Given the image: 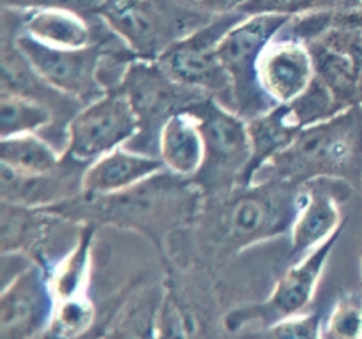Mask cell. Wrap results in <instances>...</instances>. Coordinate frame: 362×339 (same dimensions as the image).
<instances>
[{"label": "cell", "instance_id": "cell-1", "mask_svg": "<svg viewBox=\"0 0 362 339\" xmlns=\"http://www.w3.org/2000/svg\"><path fill=\"white\" fill-rule=\"evenodd\" d=\"M202 205L204 194L193 180L163 170L120 193H80L46 208L74 225H112L144 233L165 254L168 233L197 222Z\"/></svg>", "mask_w": 362, "mask_h": 339}, {"label": "cell", "instance_id": "cell-2", "mask_svg": "<svg viewBox=\"0 0 362 339\" xmlns=\"http://www.w3.org/2000/svg\"><path fill=\"white\" fill-rule=\"evenodd\" d=\"M304 184L262 179L221 196L204 198L197 222L202 251L214 260H226L255 244L290 233Z\"/></svg>", "mask_w": 362, "mask_h": 339}, {"label": "cell", "instance_id": "cell-3", "mask_svg": "<svg viewBox=\"0 0 362 339\" xmlns=\"http://www.w3.org/2000/svg\"><path fill=\"white\" fill-rule=\"evenodd\" d=\"M279 179L306 184L338 179L362 187V105L325 122L304 127L292 145L257 173L255 180Z\"/></svg>", "mask_w": 362, "mask_h": 339}, {"label": "cell", "instance_id": "cell-4", "mask_svg": "<svg viewBox=\"0 0 362 339\" xmlns=\"http://www.w3.org/2000/svg\"><path fill=\"white\" fill-rule=\"evenodd\" d=\"M191 112L205 141L204 166L193 179L204 198L221 196L244 186L251 162L246 119L212 95Z\"/></svg>", "mask_w": 362, "mask_h": 339}, {"label": "cell", "instance_id": "cell-5", "mask_svg": "<svg viewBox=\"0 0 362 339\" xmlns=\"http://www.w3.org/2000/svg\"><path fill=\"white\" fill-rule=\"evenodd\" d=\"M119 88L127 95L140 120V133L126 147L151 155H158L159 133L170 117L189 112L211 97L204 90L173 80L156 60L140 56L127 66Z\"/></svg>", "mask_w": 362, "mask_h": 339}, {"label": "cell", "instance_id": "cell-6", "mask_svg": "<svg viewBox=\"0 0 362 339\" xmlns=\"http://www.w3.org/2000/svg\"><path fill=\"white\" fill-rule=\"evenodd\" d=\"M290 20L292 16L283 14H246L219 41V60L232 80L233 112L243 119H253L274 108L258 81V60Z\"/></svg>", "mask_w": 362, "mask_h": 339}, {"label": "cell", "instance_id": "cell-7", "mask_svg": "<svg viewBox=\"0 0 362 339\" xmlns=\"http://www.w3.org/2000/svg\"><path fill=\"white\" fill-rule=\"evenodd\" d=\"M343 230L345 226H341L317 249L292 261V265L276 281L267 299L262 302L243 304V306L230 309L223 320L226 332L239 334L251 325H258L262 328L276 323V321L306 313L308 307L313 302L325 265H327Z\"/></svg>", "mask_w": 362, "mask_h": 339}, {"label": "cell", "instance_id": "cell-8", "mask_svg": "<svg viewBox=\"0 0 362 339\" xmlns=\"http://www.w3.org/2000/svg\"><path fill=\"white\" fill-rule=\"evenodd\" d=\"M246 14L240 11L212 16L207 23L173 42L156 62L179 83L204 90L233 109V87L218 55L223 35Z\"/></svg>", "mask_w": 362, "mask_h": 339}, {"label": "cell", "instance_id": "cell-9", "mask_svg": "<svg viewBox=\"0 0 362 339\" xmlns=\"http://www.w3.org/2000/svg\"><path fill=\"white\" fill-rule=\"evenodd\" d=\"M112 37H99L90 46L74 49L46 46L23 32H16L13 41L46 83L85 106L108 92L101 74L106 55L113 48Z\"/></svg>", "mask_w": 362, "mask_h": 339}, {"label": "cell", "instance_id": "cell-10", "mask_svg": "<svg viewBox=\"0 0 362 339\" xmlns=\"http://www.w3.org/2000/svg\"><path fill=\"white\" fill-rule=\"evenodd\" d=\"M140 133V120L127 95L119 87L85 105L66 127L64 154L81 162L98 161L126 147Z\"/></svg>", "mask_w": 362, "mask_h": 339}, {"label": "cell", "instance_id": "cell-11", "mask_svg": "<svg viewBox=\"0 0 362 339\" xmlns=\"http://www.w3.org/2000/svg\"><path fill=\"white\" fill-rule=\"evenodd\" d=\"M98 16L140 59L158 60L175 41L191 34L189 16L170 13L154 0H106Z\"/></svg>", "mask_w": 362, "mask_h": 339}, {"label": "cell", "instance_id": "cell-12", "mask_svg": "<svg viewBox=\"0 0 362 339\" xmlns=\"http://www.w3.org/2000/svg\"><path fill=\"white\" fill-rule=\"evenodd\" d=\"M48 268L28 263L4 282L0 295V339H34L48 331L55 311Z\"/></svg>", "mask_w": 362, "mask_h": 339}, {"label": "cell", "instance_id": "cell-13", "mask_svg": "<svg viewBox=\"0 0 362 339\" xmlns=\"http://www.w3.org/2000/svg\"><path fill=\"white\" fill-rule=\"evenodd\" d=\"M352 193L354 187L338 179H317L304 184L303 201L290 228V258L293 261L317 249L345 226L339 205Z\"/></svg>", "mask_w": 362, "mask_h": 339}, {"label": "cell", "instance_id": "cell-14", "mask_svg": "<svg viewBox=\"0 0 362 339\" xmlns=\"http://www.w3.org/2000/svg\"><path fill=\"white\" fill-rule=\"evenodd\" d=\"M88 165L64 154L55 170L45 173H21L0 166V200L32 208L64 203L83 191V175Z\"/></svg>", "mask_w": 362, "mask_h": 339}, {"label": "cell", "instance_id": "cell-15", "mask_svg": "<svg viewBox=\"0 0 362 339\" xmlns=\"http://www.w3.org/2000/svg\"><path fill=\"white\" fill-rule=\"evenodd\" d=\"M315 78L310 46L292 35L281 34L269 42L258 60V81L274 106L299 97Z\"/></svg>", "mask_w": 362, "mask_h": 339}, {"label": "cell", "instance_id": "cell-16", "mask_svg": "<svg viewBox=\"0 0 362 339\" xmlns=\"http://www.w3.org/2000/svg\"><path fill=\"white\" fill-rule=\"evenodd\" d=\"M71 221L48 208H32L2 201L0 207V244L2 254H25L35 263L52 267L48 254L53 235Z\"/></svg>", "mask_w": 362, "mask_h": 339}, {"label": "cell", "instance_id": "cell-17", "mask_svg": "<svg viewBox=\"0 0 362 339\" xmlns=\"http://www.w3.org/2000/svg\"><path fill=\"white\" fill-rule=\"evenodd\" d=\"M165 165L158 155L141 154L129 147H119L90 162L83 175L85 194H113L144 182L163 172Z\"/></svg>", "mask_w": 362, "mask_h": 339}, {"label": "cell", "instance_id": "cell-18", "mask_svg": "<svg viewBox=\"0 0 362 339\" xmlns=\"http://www.w3.org/2000/svg\"><path fill=\"white\" fill-rule=\"evenodd\" d=\"M158 155L173 175L193 180L204 166L205 141L200 124L193 112H180L170 117L161 127Z\"/></svg>", "mask_w": 362, "mask_h": 339}, {"label": "cell", "instance_id": "cell-19", "mask_svg": "<svg viewBox=\"0 0 362 339\" xmlns=\"http://www.w3.org/2000/svg\"><path fill=\"white\" fill-rule=\"evenodd\" d=\"M20 32L53 48H85L98 41L85 16L60 9L27 11L21 18Z\"/></svg>", "mask_w": 362, "mask_h": 339}, {"label": "cell", "instance_id": "cell-20", "mask_svg": "<svg viewBox=\"0 0 362 339\" xmlns=\"http://www.w3.org/2000/svg\"><path fill=\"white\" fill-rule=\"evenodd\" d=\"M163 290L165 286H140L131 292L99 332L101 339H156Z\"/></svg>", "mask_w": 362, "mask_h": 339}, {"label": "cell", "instance_id": "cell-21", "mask_svg": "<svg viewBox=\"0 0 362 339\" xmlns=\"http://www.w3.org/2000/svg\"><path fill=\"white\" fill-rule=\"evenodd\" d=\"M246 124L251 141V162L244 186L253 182L257 173L276 155L285 152L303 131L290 122L285 105L247 119Z\"/></svg>", "mask_w": 362, "mask_h": 339}, {"label": "cell", "instance_id": "cell-22", "mask_svg": "<svg viewBox=\"0 0 362 339\" xmlns=\"http://www.w3.org/2000/svg\"><path fill=\"white\" fill-rule=\"evenodd\" d=\"M95 230V225H81L73 246L48 268L49 286L57 302L88 293Z\"/></svg>", "mask_w": 362, "mask_h": 339}, {"label": "cell", "instance_id": "cell-23", "mask_svg": "<svg viewBox=\"0 0 362 339\" xmlns=\"http://www.w3.org/2000/svg\"><path fill=\"white\" fill-rule=\"evenodd\" d=\"M315 76L334 94L345 109L362 105V67L322 42H308Z\"/></svg>", "mask_w": 362, "mask_h": 339}, {"label": "cell", "instance_id": "cell-24", "mask_svg": "<svg viewBox=\"0 0 362 339\" xmlns=\"http://www.w3.org/2000/svg\"><path fill=\"white\" fill-rule=\"evenodd\" d=\"M64 152H59L37 133L18 134L0 141V165L21 173H45L62 162Z\"/></svg>", "mask_w": 362, "mask_h": 339}, {"label": "cell", "instance_id": "cell-25", "mask_svg": "<svg viewBox=\"0 0 362 339\" xmlns=\"http://www.w3.org/2000/svg\"><path fill=\"white\" fill-rule=\"evenodd\" d=\"M55 112L37 99L0 92V138L39 133L52 126Z\"/></svg>", "mask_w": 362, "mask_h": 339}, {"label": "cell", "instance_id": "cell-26", "mask_svg": "<svg viewBox=\"0 0 362 339\" xmlns=\"http://www.w3.org/2000/svg\"><path fill=\"white\" fill-rule=\"evenodd\" d=\"M315 41L329 46L362 67V7L329 11L327 27Z\"/></svg>", "mask_w": 362, "mask_h": 339}, {"label": "cell", "instance_id": "cell-27", "mask_svg": "<svg viewBox=\"0 0 362 339\" xmlns=\"http://www.w3.org/2000/svg\"><path fill=\"white\" fill-rule=\"evenodd\" d=\"M98 321V307L87 295L59 300L55 304L48 332L59 339H90Z\"/></svg>", "mask_w": 362, "mask_h": 339}, {"label": "cell", "instance_id": "cell-28", "mask_svg": "<svg viewBox=\"0 0 362 339\" xmlns=\"http://www.w3.org/2000/svg\"><path fill=\"white\" fill-rule=\"evenodd\" d=\"M286 112L293 126L299 129L315 126V124L325 122L338 113L345 112L341 102L334 97L331 90L318 80L317 76L310 83V87L303 92L297 99L288 102Z\"/></svg>", "mask_w": 362, "mask_h": 339}, {"label": "cell", "instance_id": "cell-29", "mask_svg": "<svg viewBox=\"0 0 362 339\" xmlns=\"http://www.w3.org/2000/svg\"><path fill=\"white\" fill-rule=\"evenodd\" d=\"M156 339H200V323L173 285H165Z\"/></svg>", "mask_w": 362, "mask_h": 339}, {"label": "cell", "instance_id": "cell-30", "mask_svg": "<svg viewBox=\"0 0 362 339\" xmlns=\"http://www.w3.org/2000/svg\"><path fill=\"white\" fill-rule=\"evenodd\" d=\"M322 339H362V292H346L322 316Z\"/></svg>", "mask_w": 362, "mask_h": 339}, {"label": "cell", "instance_id": "cell-31", "mask_svg": "<svg viewBox=\"0 0 362 339\" xmlns=\"http://www.w3.org/2000/svg\"><path fill=\"white\" fill-rule=\"evenodd\" d=\"M357 0H246L240 6L243 14H283L300 16L306 13L325 9H346L357 7ZM361 7V6H359Z\"/></svg>", "mask_w": 362, "mask_h": 339}, {"label": "cell", "instance_id": "cell-32", "mask_svg": "<svg viewBox=\"0 0 362 339\" xmlns=\"http://www.w3.org/2000/svg\"><path fill=\"white\" fill-rule=\"evenodd\" d=\"M322 316L320 311H306L244 334L243 339H322Z\"/></svg>", "mask_w": 362, "mask_h": 339}, {"label": "cell", "instance_id": "cell-33", "mask_svg": "<svg viewBox=\"0 0 362 339\" xmlns=\"http://www.w3.org/2000/svg\"><path fill=\"white\" fill-rule=\"evenodd\" d=\"M106 0H2L4 7L21 11H37V9H60L78 13L81 16L87 14H98Z\"/></svg>", "mask_w": 362, "mask_h": 339}, {"label": "cell", "instance_id": "cell-34", "mask_svg": "<svg viewBox=\"0 0 362 339\" xmlns=\"http://www.w3.org/2000/svg\"><path fill=\"white\" fill-rule=\"evenodd\" d=\"M184 9H189L202 16H219V14L239 11L246 0H180Z\"/></svg>", "mask_w": 362, "mask_h": 339}, {"label": "cell", "instance_id": "cell-35", "mask_svg": "<svg viewBox=\"0 0 362 339\" xmlns=\"http://www.w3.org/2000/svg\"><path fill=\"white\" fill-rule=\"evenodd\" d=\"M34 339H59L57 338V335H53L52 332H48V331H45L42 332V334H39V335H35Z\"/></svg>", "mask_w": 362, "mask_h": 339}, {"label": "cell", "instance_id": "cell-36", "mask_svg": "<svg viewBox=\"0 0 362 339\" xmlns=\"http://www.w3.org/2000/svg\"><path fill=\"white\" fill-rule=\"evenodd\" d=\"M90 339H101V335L98 334V335H94V338H90Z\"/></svg>", "mask_w": 362, "mask_h": 339}, {"label": "cell", "instance_id": "cell-37", "mask_svg": "<svg viewBox=\"0 0 362 339\" xmlns=\"http://www.w3.org/2000/svg\"><path fill=\"white\" fill-rule=\"evenodd\" d=\"M357 4H359V6L362 7V0H357Z\"/></svg>", "mask_w": 362, "mask_h": 339}, {"label": "cell", "instance_id": "cell-38", "mask_svg": "<svg viewBox=\"0 0 362 339\" xmlns=\"http://www.w3.org/2000/svg\"><path fill=\"white\" fill-rule=\"evenodd\" d=\"M361 270H362V253H361Z\"/></svg>", "mask_w": 362, "mask_h": 339}, {"label": "cell", "instance_id": "cell-39", "mask_svg": "<svg viewBox=\"0 0 362 339\" xmlns=\"http://www.w3.org/2000/svg\"><path fill=\"white\" fill-rule=\"evenodd\" d=\"M361 191H362V187H361Z\"/></svg>", "mask_w": 362, "mask_h": 339}]
</instances>
